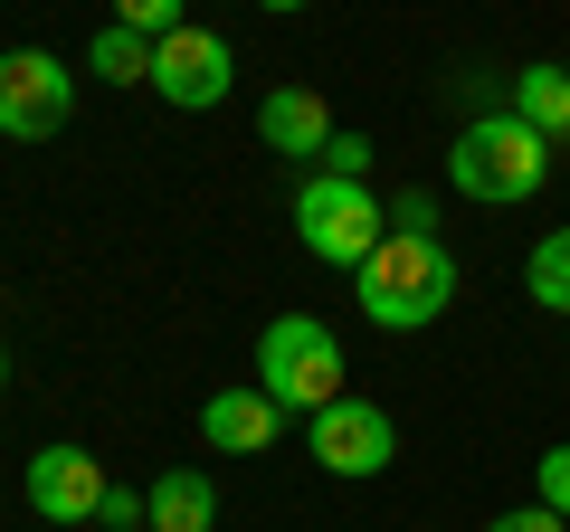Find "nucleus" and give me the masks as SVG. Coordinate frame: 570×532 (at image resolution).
Segmentation results:
<instances>
[{"label":"nucleus","mask_w":570,"mask_h":532,"mask_svg":"<svg viewBox=\"0 0 570 532\" xmlns=\"http://www.w3.org/2000/svg\"><path fill=\"white\" fill-rule=\"evenodd\" d=\"M523 286H532L542 314H570V228H551V238L523 257Z\"/></svg>","instance_id":"4468645a"},{"label":"nucleus","mask_w":570,"mask_h":532,"mask_svg":"<svg viewBox=\"0 0 570 532\" xmlns=\"http://www.w3.org/2000/svg\"><path fill=\"white\" fill-rule=\"evenodd\" d=\"M542 171H551V144L532 134L523 115H475L466 134H456V152H448V181L466 190V200H485V209H523L532 190H542Z\"/></svg>","instance_id":"f03ea898"},{"label":"nucleus","mask_w":570,"mask_h":532,"mask_svg":"<svg viewBox=\"0 0 570 532\" xmlns=\"http://www.w3.org/2000/svg\"><path fill=\"white\" fill-rule=\"evenodd\" d=\"M485 532H570V523H561V513H551V504H523V513H494Z\"/></svg>","instance_id":"a211bd4d"},{"label":"nucleus","mask_w":570,"mask_h":532,"mask_svg":"<svg viewBox=\"0 0 570 532\" xmlns=\"http://www.w3.org/2000/svg\"><path fill=\"white\" fill-rule=\"evenodd\" d=\"M532 485H542V504H551V513L570 523V447H551L542 466H532Z\"/></svg>","instance_id":"dca6fc26"},{"label":"nucleus","mask_w":570,"mask_h":532,"mask_svg":"<svg viewBox=\"0 0 570 532\" xmlns=\"http://www.w3.org/2000/svg\"><path fill=\"white\" fill-rule=\"evenodd\" d=\"M285 428V410L266 400V390H219V400H200V437L219 456H266Z\"/></svg>","instance_id":"1a4fd4ad"},{"label":"nucleus","mask_w":570,"mask_h":532,"mask_svg":"<svg viewBox=\"0 0 570 532\" xmlns=\"http://www.w3.org/2000/svg\"><path fill=\"white\" fill-rule=\"evenodd\" d=\"M352 286H362V314L381 333H428L456 305V247L438 238V228H390V238L352 266Z\"/></svg>","instance_id":"f257e3e1"},{"label":"nucleus","mask_w":570,"mask_h":532,"mask_svg":"<svg viewBox=\"0 0 570 532\" xmlns=\"http://www.w3.org/2000/svg\"><path fill=\"white\" fill-rule=\"evenodd\" d=\"M134 532H142V523H134Z\"/></svg>","instance_id":"4be33fe9"},{"label":"nucleus","mask_w":570,"mask_h":532,"mask_svg":"<svg viewBox=\"0 0 570 532\" xmlns=\"http://www.w3.org/2000/svg\"><path fill=\"white\" fill-rule=\"evenodd\" d=\"M257 134H266L276 152H324V144H333V115H324L314 86H276V96L257 105Z\"/></svg>","instance_id":"9b49d317"},{"label":"nucleus","mask_w":570,"mask_h":532,"mask_svg":"<svg viewBox=\"0 0 570 532\" xmlns=\"http://www.w3.org/2000/svg\"><path fill=\"white\" fill-rule=\"evenodd\" d=\"M228 77H238V58H228L219 29H171V39H153V96L181 105V115H209V105L228 96Z\"/></svg>","instance_id":"0eeeda50"},{"label":"nucleus","mask_w":570,"mask_h":532,"mask_svg":"<svg viewBox=\"0 0 570 532\" xmlns=\"http://www.w3.org/2000/svg\"><path fill=\"white\" fill-rule=\"evenodd\" d=\"M29 513L39 523H105V494H115V475H105V456H86V447H39L29 456Z\"/></svg>","instance_id":"6e6552de"},{"label":"nucleus","mask_w":570,"mask_h":532,"mask_svg":"<svg viewBox=\"0 0 570 532\" xmlns=\"http://www.w3.org/2000/svg\"><path fill=\"white\" fill-rule=\"evenodd\" d=\"M209 523H219V485H209L200 466L153 475V494H142V532H209Z\"/></svg>","instance_id":"9d476101"},{"label":"nucleus","mask_w":570,"mask_h":532,"mask_svg":"<svg viewBox=\"0 0 570 532\" xmlns=\"http://www.w3.org/2000/svg\"><path fill=\"white\" fill-rule=\"evenodd\" d=\"M257 390L276 400V410H333L343 400V343H333L314 314H276L257 343Z\"/></svg>","instance_id":"7ed1b4c3"},{"label":"nucleus","mask_w":570,"mask_h":532,"mask_svg":"<svg viewBox=\"0 0 570 532\" xmlns=\"http://www.w3.org/2000/svg\"><path fill=\"white\" fill-rule=\"evenodd\" d=\"M0 390H10V352H0Z\"/></svg>","instance_id":"412c9836"},{"label":"nucleus","mask_w":570,"mask_h":532,"mask_svg":"<svg viewBox=\"0 0 570 532\" xmlns=\"http://www.w3.org/2000/svg\"><path fill=\"white\" fill-rule=\"evenodd\" d=\"M134 523H142V504H134V494L115 485V494H105V532H134Z\"/></svg>","instance_id":"6ab92c4d"},{"label":"nucleus","mask_w":570,"mask_h":532,"mask_svg":"<svg viewBox=\"0 0 570 532\" xmlns=\"http://www.w3.org/2000/svg\"><path fill=\"white\" fill-rule=\"evenodd\" d=\"M257 10H305V0H257Z\"/></svg>","instance_id":"aec40b11"},{"label":"nucleus","mask_w":570,"mask_h":532,"mask_svg":"<svg viewBox=\"0 0 570 532\" xmlns=\"http://www.w3.org/2000/svg\"><path fill=\"white\" fill-rule=\"evenodd\" d=\"M67 105H77V77H67L48 48H10V58H0V134H10V144L58 134Z\"/></svg>","instance_id":"423d86ee"},{"label":"nucleus","mask_w":570,"mask_h":532,"mask_svg":"<svg viewBox=\"0 0 570 532\" xmlns=\"http://www.w3.org/2000/svg\"><path fill=\"white\" fill-rule=\"evenodd\" d=\"M324 171H343V181H362V171H371V144H362V134H333V144H324Z\"/></svg>","instance_id":"f3484780"},{"label":"nucleus","mask_w":570,"mask_h":532,"mask_svg":"<svg viewBox=\"0 0 570 532\" xmlns=\"http://www.w3.org/2000/svg\"><path fill=\"white\" fill-rule=\"evenodd\" d=\"M305 447H314V466L324 475H352V485H362V475H381L390 456H400V428H390V410L381 400H333V410H314L305 418Z\"/></svg>","instance_id":"39448f33"},{"label":"nucleus","mask_w":570,"mask_h":532,"mask_svg":"<svg viewBox=\"0 0 570 532\" xmlns=\"http://www.w3.org/2000/svg\"><path fill=\"white\" fill-rule=\"evenodd\" d=\"M86 67H96L105 86H153V39H142V29H124V20H105L96 48H86Z\"/></svg>","instance_id":"ddd939ff"},{"label":"nucleus","mask_w":570,"mask_h":532,"mask_svg":"<svg viewBox=\"0 0 570 532\" xmlns=\"http://www.w3.org/2000/svg\"><path fill=\"white\" fill-rule=\"evenodd\" d=\"M295 238H305V257H324V266H362L371 247L390 238V219H381V200H371V181L314 171V181L295 190Z\"/></svg>","instance_id":"20e7f679"},{"label":"nucleus","mask_w":570,"mask_h":532,"mask_svg":"<svg viewBox=\"0 0 570 532\" xmlns=\"http://www.w3.org/2000/svg\"><path fill=\"white\" fill-rule=\"evenodd\" d=\"M513 115L532 124V134H542V144H570V67H523V77H513Z\"/></svg>","instance_id":"f8f14e48"},{"label":"nucleus","mask_w":570,"mask_h":532,"mask_svg":"<svg viewBox=\"0 0 570 532\" xmlns=\"http://www.w3.org/2000/svg\"><path fill=\"white\" fill-rule=\"evenodd\" d=\"M115 20L142 29V39H171V29H181V0H115Z\"/></svg>","instance_id":"2eb2a0df"}]
</instances>
